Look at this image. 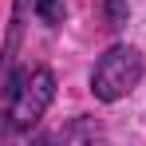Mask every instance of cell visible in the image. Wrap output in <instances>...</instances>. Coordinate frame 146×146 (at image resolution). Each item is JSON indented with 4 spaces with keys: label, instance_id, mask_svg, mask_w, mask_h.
<instances>
[{
    "label": "cell",
    "instance_id": "6da1fadb",
    "mask_svg": "<svg viewBox=\"0 0 146 146\" xmlns=\"http://www.w3.org/2000/svg\"><path fill=\"white\" fill-rule=\"evenodd\" d=\"M55 99V75L48 67H28V71L8 75V126L12 130H32L48 115Z\"/></svg>",
    "mask_w": 146,
    "mask_h": 146
},
{
    "label": "cell",
    "instance_id": "7a4b0ae2",
    "mask_svg": "<svg viewBox=\"0 0 146 146\" xmlns=\"http://www.w3.org/2000/svg\"><path fill=\"white\" fill-rule=\"evenodd\" d=\"M142 51L130 48V44H115L99 55V63L91 67V95L99 103H119L126 99L138 83H142Z\"/></svg>",
    "mask_w": 146,
    "mask_h": 146
},
{
    "label": "cell",
    "instance_id": "3957f363",
    "mask_svg": "<svg viewBox=\"0 0 146 146\" xmlns=\"http://www.w3.org/2000/svg\"><path fill=\"white\" fill-rule=\"evenodd\" d=\"M59 146H107L95 119H71L59 134Z\"/></svg>",
    "mask_w": 146,
    "mask_h": 146
},
{
    "label": "cell",
    "instance_id": "277c9868",
    "mask_svg": "<svg viewBox=\"0 0 146 146\" xmlns=\"http://www.w3.org/2000/svg\"><path fill=\"white\" fill-rule=\"evenodd\" d=\"M36 16L44 24H63V0H36Z\"/></svg>",
    "mask_w": 146,
    "mask_h": 146
},
{
    "label": "cell",
    "instance_id": "5b68a950",
    "mask_svg": "<svg viewBox=\"0 0 146 146\" xmlns=\"http://www.w3.org/2000/svg\"><path fill=\"white\" fill-rule=\"evenodd\" d=\"M107 24L111 28L126 24V0H107Z\"/></svg>",
    "mask_w": 146,
    "mask_h": 146
},
{
    "label": "cell",
    "instance_id": "8992f818",
    "mask_svg": "<svg viewBox=\"0 0 146 146\" xmlns=\"http://www.w3.org/2000/svg\"><path fill=\"white\" fill-rule=\"evenodd\" d=\"M28 146H51V138H48V134H32V138H28Z\"/></svg>",
    "mask_w": 146,
    "mask_h": 146
}]
</instances>
